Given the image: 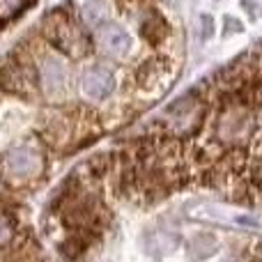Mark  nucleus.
Instances as JSON below:
<instances>
[{"mask_svg": "<svg viewBox=\"0 0 262 262\" xmlns=\"http://www.w3.org/2000/svg\"><path fill=\"white\" fill-rule=\"evenodd\" d=\"M0 191H3V184H0Z\"/></svg>", "mask_w": 262, "mask_h": 262, "instance_id": "nucleus-13", "label": "nucleus"}, {"mask_svg": "<svg viewBox=\"0 0 262 262\" xmlns=\"http://www.w3.org/2000/svg\"><path fill=\"white\" fill-rule=\"evenodd\" d=\"M26 0H0V26H3L7 18H12L18 9L23 7Z\"/></svg>", "mask_w": 262, "mask_h": 262, "instance_id": "nucleus-11", "label": "nucleus"}, {"mask_svg": "<svg viewBox=\"0 0 262 262\" xmlns=\"http://www.w3.org/2000/svg\"><path fill=\"white\" fill-rule=\"evenodd\" d=\"M95 39L99 51L111 60H127L134 53V41H131L129 32L122 26H115V23H101L95 32Z\"/></svg>", "mask_w": 262, "mask_h": 262, "instance_id": "nucleus-6", "label": "nucleus"}, {"mask_svg": "<svg viewBox=\"0 0 262 262\" xmlns=\"http://www.w3.org/2000/svg\"><path fill=\"white\" fill-rule=\"evenodd\" d=\"M44 32L51 44L62 53H67L69 58H83L90 51V39H88L85 28L64 12L51 14L44 21Z\"/></svg>", "mask_w": 262, "mask_h": 262, "instance_id": "nucleus-2", "label": "nucleus"}, {"mask_svg": "<svg viewBox=\"0 0 262 262\" xmlns=\"http://www.w3.org/2000/svg\"><path fill=\"white\" fill-rule=\"evenodd\" d=\"M0 81L9 92L16 95H32L39 85V74L30 60H9L0 72Z\"/></svg>", "mask_w": 262, "mask_h": 262, "instance_id": "nucleus-5", "label": "nucleus"}, {"mask_svg": "<svg viewBox=\"0 0 262 262\" xmlns=\"http://www.w3.org/2000/svg\"><path fill=\"white\" fill-rule=\"evenodd\" d=\"M205 120H207V101L195 95H189V97H182L180 101H175L159 118L157 127L163 138H170V140L189 138V136L198 134L200 127L205 124Z\"/></svg>", "mask_w": 262, "mask_h": 262, "instance_id": "nucleus-1", "label": "nucleus"}, {"mask_svg": "<svg viewBox=\"0 0 262 262\" xmlns=\"http://www.w3.org/2000/svg\"><path fill=\"white\" fill-rule=\"evenodd\" d=\"M166 35H168V26L159 14H149L147 18H143V23H140V37L143 39H147L149 44H159V41H163Z\"/></svg>", "mask_w": 262, "mask_h": 262, "instance_id": "nucleus-9", "label": "nucleus"}, {"mask_svg": "<svg viewBox=\"0 0 262 262\" xmlns=\"http://www.w3.org/2000/svg\"><path fill=\"white\" fill-rule=\"evenodd\" d=\"M216 251H219V242L209 232H200L193 239L186 242V258H189V262H203L212 258Z\"/></svg>", "mask_w": 262, "mask_h": 262, "instance_id": "nucleus-7", "label": "nucleus"}, {"mask_svg": "<svg viewBox=\"0 0 262 262\" xmlns=\"http://www.w3.org/2000/svg\"><path fill=\"white\" fill-rule=\"evenodd\" d=\"M37 74H39V81L49 97H55L64 90V72L58 60H46V67L37 69Z\"/></svg>", "mask_w": 262, "mask_h": 262, "instance_id": "nucleus-8", "label": "nucleus"}, {"mask_svg": "<svg viewBox=\"0 0 262 262\" xmlns=\"http://www.w3.org/2000/svg\"><path fill=\"white\" fill-rule=\"evenodd\" d=\"M115 74L106 64H90L78 78V92L88 101H104L115 92Z\"/></svg>", "mask_w": 262, "mask_h": 262, "instance_id": "nucleus-4", "label": "nucleus"}, {"mask_svg": "<svg viewBox=\"0 0 262 262\" xmlns=\"http://www.w3.org/2000/svg\"><path fill=\"white\" fill-rule=\"evenodd\" d=\"M223 262H235V260H223Z\"/></svg>", "mask_w": 262, "mask_h": 262, "instance_id": "nucleus-12", "label": "nucleus"}, {"mask_svg": "<svg viewBox=\"0 0 262 262\" xmlns=\"http://www.w3.org/2000/svg\"><path fill=\"white\" fill-rule=\"evenodd\" d=\"M0 170L5 180L12 184H28L44 175L46 159L32 145H16L0 157Z\"/></svg>", "mask_w": 262, "mask_h": 262, "instance_id": "nucleus-3", "label": "nucleus"}, {"mask_svg": "<svg viewBox=\"0 0 262 262\" xmlns=\"http://www.w3.org/2000/svg\"><path fill=\"white\" fill-rule=\"evenodd\" d=\"M14 237H16V221L9 214L0 212V249L12 244Z\"/></svg>", "mask_w": 262, "mask_h": 262, "instance_id": "nucleus-10", "label": "nucleus"}]
</instances>
